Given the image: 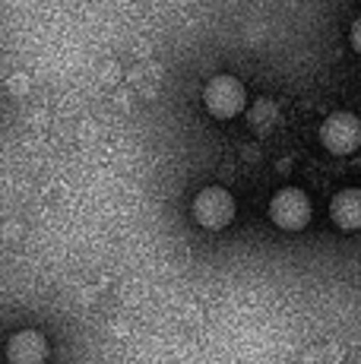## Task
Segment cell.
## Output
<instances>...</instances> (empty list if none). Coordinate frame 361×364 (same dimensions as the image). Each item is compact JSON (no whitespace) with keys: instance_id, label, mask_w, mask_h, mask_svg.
I'll return each instance as SVG.
<instances>
[{"instance_id":"obj_6","label":"cell","mask_w":361,"mask_h":364,"mask_svg":"<svg viewBox=\"0 0 361 364\" xmlns=\"http://www.w3.org/2000/svg\"><path fill=\"white\" fill-rule=\"evenodd\" d=\"M330 215L336 228L343 232H358L361 228V191L358 187H345L330 200Z\"/></svg>"},{"instance_id":"obj_7","label":"cell","mask_w":361,"mask_h":364,"mask_svg":"<svg viewBox=\"0 0 361 364\" xmlns=\"http://www.w3.org/2000/svg\"><path fill=\"white\" fill-rule=\"evenodd\" d=\"M349 38H352V48L361 54V16L352 23V32H349Z\"/></svg>"},{"instance_id":"obj_4","label":"cell","mask_w":361,"mask_h":364,"mask_svg":"<svg viewBox=\"0 0 361 364\" xmlns=\"http://www.w3.org/2000/svg\"><path fill=\"white\" fill-rule=\"evenodd\" d=\"M320 143L333 156H352L361 146V121L349 111H336L320 124Z\"/></svg>"},{"instance_id":"obj_2","label":"cell","mask_w":361,"mask_h":364,"mask_svg":"<svg viewBox=\"0 0 361 364\" xmlns=\"http://www.w3.org/2000/svg\"><path fill=\"white\" fill-rule=\"evenodd\" d=\"M269 219L282 232H301L311 222V197L298 187H282L269 200Z\"/></svg>"},{"instance_id":"obj_5","label":"cell","mask_w":361,"mask_h":364,"mask_svg":"<svg viewBox=\"0 0 361 364\" xmlns=\"http://www.w3.org/2000/svg\"><path fill=\"white\" fill-rule=\"evenodd\" d=\"M10 364H45L48 361V339L38 330H19L6 342Z\"/></svg>"},{"instance_id":"obj_3","label":"cell","mask_w":361,"mask_h":364,"mask_svg":"<svg viewBox=\"0 0 361 364\" xmlns=\"http://www.w3.org/2000/svg\"><path fill=\"white\" fill-rule=\"evenodd\" d=\"M193 219H197V225L219 232L235 219V197L225 187H203L193 197Z\"/></svg>"},{"instance_id":"obj_1","label":"cell","mask_w":361,"mask_h":364,"mask_svg":"<svg viewBox=\"0 0 361 364\" xmlns=\"http://www.w3.org/2000/svg\"><path fill=\"white\" fill-rule=\"evenodd\" d=\"M203 105H206V111H210L212 117L228 121V117H235V114L244 111L247 92H244V86H241L238 76L219 73L203 86Z\"/></svg>"}]
</instances>
